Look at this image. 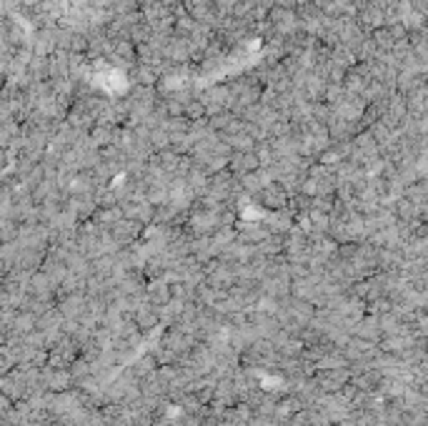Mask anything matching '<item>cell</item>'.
<instances>
[{
    "mask_svg": "<svg viewBox=\"0 0 428 426\" xmlns=\"http://www.w3.org/2000/svg\"><path fill=\"white\" fill-rule=\"evenodd\" d=\"M351 376H354L351 366H343V369H320V371H316V381H318V386L323 389V394H338L343 386L351 384Z\"/></svg>",
    "mask_w": 428,
    "mask_h": 426,
    "instance_id": "cell-1",
    "label": "cell"
},
{
    "mask_svg": "<svg viewBox=\"0 0 428 426\" xmlns=\"http://www.w3.org/2000/svg\"><path fill=\"white\" fill-rule=\"evenodd\" d=\"M131 318L136 321V326L141 328L143 334H148V331H153V328H158L160 323H163V321H160V309L150 304L148 299L141 301V304L133 309Z\"/></svg>",
    "mask_w": 428,
    "mask_h": 426,
    "instance_id": "cell-2",
    "label": "cell"
},
{
    "mask_svg": "<svg viewBox=\"0 0 428 426\" xmlns=\"http://www.w3.org/2000/svg\"><path fill=\"white\" fill-rule=\"evenodd\" d=\"M285 201H288V191L283 188V183H278V181H268V183L263 186L261 203L266 208H271V211H280V208L285 206Z\"/></svg>",
    "mask_w": 428,
    "mask_h": 426,
    "instance_id": "cell-3",
    "label": "cell"
}]
</instances>
